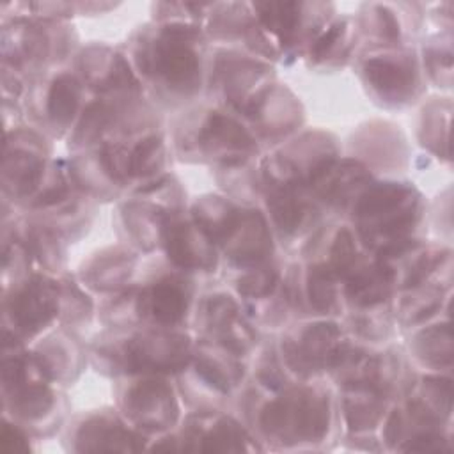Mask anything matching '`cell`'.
Here are the masks:
<instances>
[{
    "label": "cell",
    "instance_id": "277c9868",
    "mask_svg": "<svg viewBox=\"0 0 454 454\" xmlns=\"http://www.w3.org/2000/svg\"><path fill=\"white\" fill-rule=\"evenodd\" d=\"M76 83L69 76L59 78L48 98V112L55 122H67L76 108Z\"/></svg>",
    "mask_w": 454,
    "mask_h": 454
},
{
    "label": "cell",
    "instance_id": "3957f363",
    "mask_svg": "<svg viewBox=\"0 0 454 454\" xmlns=\"http://www.w3.org/2000/svg\"><path fill=\"white\" fill-rule=\"evenodd\" d=\"M149 298V310L158 323H176L186 310V294L177 284L160 282Z\"/></svg>",
    "mask_w": 454,
    "mask_h": 454
},
{
    "label": "cell",
    "instance_id": "5b68a950",
    "mask_svg": "<svg viewBox=\"0 0 454 454\" xmlns=\"http://www.w3.org/2000/svg\"><path fill=\"white\" fill-rule=\"evenodd\" d=\"M410 69L395 66L387 60H371L369 76L376 87H381L383 92H397V96L410 87L411 74Z\"/></svg>",
    "mask_w": 454,
    "mask_h": 454
},
{
    "label": "cell",
    "instance_id": "6da1fadb",
    "mask_svg": "<svg viewBox=\"0 0 454 454\" xmlns=\"http://www.w3.org/2000/svg\"><path fill=\"white\" fill-rule=\"evenodd\" d=\"M158 71L167 78L174 87L193 85L197 78V57L188 44H177V41H163L158 48L156 57Z\"/></svg>",
    "mask_w": 454,
    "mask_h": 454
},
{
    "label": "cell",
    "instance_id": "7a4b0ae2",
    "mask_svg": "<svg viewBox=\"0 0 454 454\" xmlns=\"http://www.w3.org/2000/svg\"><path fill=\"white\" fill-rule=\"evenodd\" d=\"M53 314V296L43 280L32 282L16 300L14 317L21 328L35 330Z\"/></svg>",
    "mask_w": 454,
    "mask_h": 454
}]
</instances>
